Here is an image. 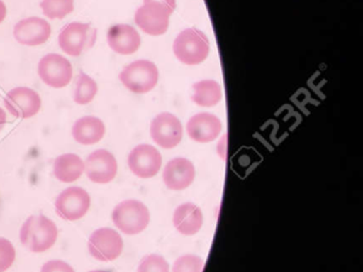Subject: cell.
<instances>
[{"mask_svg": "<svg viewBox=\"0 0 363 272\" xmlns=\"http://www.w3.org/2000/svg\"><path fill=\"white\" fill-rule=\"evenodd\" d=\"M171 14V12L160 4H144L135 12V24L147 35H164L169 29Z\"/></svg>", "mask_w": 363, "mask_h": 272, "instance_id": "cell-9", "label": "cell"}, {"mask_svg": "<svg viewBox=\"0 0 363 272\" xmlns=\"http://www.w3.org/2000/svg\"><path fill=\"white\" fill-rule=\"evenodd\" d=\"M6 123H7V114L4 111L3 108H0V131H3Z\"/></svg>", "mask_w": 363, "mask_h": 272, "instance_id": "cell-30", "label": "cell"}, {"mask_svg": "<svg viewBox=\"0 0 363 272\" xmlns=\"http://www.w3.org/2000/svg\"><path fill=\"white\" fill-rule=\"evenodd\" d=\"M41 9L50 20H62L74 11V0H42Z\"/></svg>", "mask_w": 363, "mask_h": 272, "instance_id": "cell-23", "label": "cell"}, {"mask_svg": "<svg viewBox=\"0 0 363 272\" xmlns=\"http://www.w3.org/2000/svg\"><path fill=\"white\" fill-rule=\"evenodd\" d=\"M42 82L52 88H65L73 77V67L69 60L58 54H48L39 63Z\"/></svg>", "mask_w": 363, "mask_h": 272, "instance_id": "cell-6", "label": "cell"}, {"mask_svg": "<svg viewBox=\"0 0 363 272\" xmlns=\"http://www.w3.org/2000/svg\"><path fill=\"white\" fill-rule=\"evenodd\" d=\"M5 105L12 116L21 119L35 116L41 109L42 101L40 95L33 89L18 87L12 89L6 95Z\"/></svg>", "mask_w": 363, "mask_h": 272, "instance_id": "cell-10", "label": "cell"}, {"mask_svg": "<svg viewBox=\"0 0 363 272\" xmlns=\"http://www.w3.org/2000/svg\"><path fill=\"white\" fill-rule=\"evenodd\" d=\"M91 197L84 189L69 187L57 197L56 212L63 220L76 221L88 212Z\"/></svg>", "mask_w": 363, "mask_h": 272, "instance_id": "cell-8", "label": "cell"}, {"mask_svg": "<svg viewBox=\"0 0 363 272\" xmlns=\"http://www.w3.org/2000/svg\"><path fill=\"white\" fill-rule=\"evenodd\" d=\"M182 125L178 118L169 112H163L152 120L150 136L163 148H174L182 139Z\"/></svg>", "mask_w": 363, "mask_h": 272, "instance_id": "cell-12", "label": "cell"}, {"mask_svg": "<svg viewBox=\"0 0 363 272\" xmlns=\"http://www.w3.org/2000/svg\"><path fill=\"white\" fill-rule=\"evenodd\" d=\"M84 170L92 182L107 184L112 182L118 173V161L109 151L97 150L86 159Z\"/></svg>", "mask_w": 363, "mask_h": 272, "instance_id": "cell-13", "label": "cell"}, {"mask_svg": "<svg viewBox=\"0 0 363 272\" xmlns=\"http://www.w3.org/2000/svg\"><path fill=\"white\" fill-rule=\"evenodd\" d=\"M90 272H109V271H104V270H93V271Z\"/></svg>", "mask_w": 363, "mask_h": 272, "instance_id": "cell-31", "label": "cell"}, {"mask_svg": "<svg viewBox=\"0 0 363 272\" xmlns=\"http://www.w3.org/2000/svg\"><path fill=\"white\" fill-rule=\"evenodd\" d=\"M107 39L110 48L120 55L135 54L141 45L139 33L129 25L112 26L108 31Z\"/></svg>", "mask_w": 363, "mask_h": 272, "instance_id": "cell-16", "label": "cell"}, {"mask_svg": "<svg viewBox=\"0 0 363 272\" xmlns=\"http://www.w3.org/2000/svg\"><path fill=\"white\" fill-rule=\"evenodd\" d=\"M20 237L23 246L31 252H45L57 241L58 227L43 214L31 216L23 224Z\"/></svg>", "mask_w": 363, "mask_h": 272, "instance_id": "cell-1", "label": "cell"}, {"mask_svg": "<svg viewBox=\"0 0 363 272\" xmlns=\"http://www.w3.org/2000/svg\"><path fill=\"white\" fill-rule=\"evenodd\" d=\"M120 80L131 92L143 94L157 86L159 72L156 65L150 61L138 60L123 70Z\"/></svg>", "mask_w": 363, "mask_h": 272, "instance_id": "cell-5", "label": "cell"}, {"mask_svg": "<svg viewBox=\"0 0 363 272\" xmlns=\"http://www.w3.org/2000/svg\"><path fill=\"white\" fill-rule=\"evenodd\" d=\"M97 91H99V87L96 82L86 74L80 73L76 80L74 101L79 105H86L94 99Z\"/></svg>", "mask_w": 363, "mask_h": 272, "instance_id": "cell-22", "label": "cell"}, {"mask_svg": "<svg viewBox=\"0 0 363 272\" xmlns=\"http://www.w3.org/2000/svg\"><path fill=\"white\" fill-rule=\"evenodd\" d=\"M158 3L164 6L171 13H173L176 8V0H144V4Z\"/></svg>", "mask_w": 363, "mask_h": 272, "instance_id": "cell-28", "label": "cell"}, {"mask_svg": "<svg viewBox=\"0 0 363 272\" xmlns=\"http://www.w3.org/2000/svg\"><path fill=\"white\" fill-rule=\"evenodd\" d=\"M189 137L199 143L214 141L222 131V122L214 114H199L190 119L186 125Z\"/></svg>", "mask_w": 363, "mask_h": 272, "instance_id": "cell-15", "label": "cell"}, {"mask_svg": "<svg viewBox=\"0 0 363 272\" xmlns=\"http://www.w3.org/2000/svg\"><path fill=\"white\" fill-rule=\"evenodd\" d=\"M105 124L96 116H88L76 121L72 134L78 143L92 146L103 139L105 136Z\"/></svg>", "mask_w": 363, "mask_h": 272, "instance_id": "cell-19", "label": "cell"}, {"mask_svg": "<svg viewBox=\"0 0 363 272\" xmlns=\"http://www.w3.org/2000/svg\"><path fill=\"white\" fill-rule=\"evenodd\" d=\"M203 212L193 203L178 206L174 212L173 222L178 232L186 236L195 235L203 227Z\"/></svg>", "mask_w": 363, "mask_h": 272, "instance_id": "cell-18", "label": "cell"}, {"mask_svg": "<svg viewBox=\"0 0 363 272\" xmlns=\"http://www.w3.org/2000/svg\"><path fill=\"white\" fill-rule=\"evenodd\" d=\"M203 261L196 255L180 256L174 263L173 272H203Z\"/></svg>", "mask_w": 363, "mask_h": 272, "instance_id": "cell-24", "label": "cell"}, {"mask_svg": "<svg viewBox=\"0 0 363 272\" xmlns=\"http://www.w3.org/2000/svg\"><path fill=\"white\" fill-rule=\"evenodd\" d=\"M84 172V163L78 155L63 154L55 161V176L61 182H75Z\"/></svg>", "mask_w": 363, "mask_h": 272, "instance_id": "cell-20", "label": "cell"}, {"mask_svg": "<svg viewBox=\"0 0 363 272\" xmlns=\"http://www.w3.org/2000/svg\"><path fill=\"white\" fill-rule=\"evenodd\" d=\"M192 99L201 107H213L222 99V88L214 80H201L193 86Z\"/></svg>", "mask_w": 363, "mask_h": 272, "instance_id": "cell-21", "label": "cell"}, {"mask_svg": "<svg viewBox=\"0 0 363 272\" xmlns=\"http://www.w3.org/2000/svg\"><path fill=\"white\" fill-rule=\"evenodd\" d=\"M41 272H75V270L65 261L56 259L44 263Z\"/></svg>", "mask_w": 363, "mask_h": 272, "instance_id": "cell-27", "label": "cell"}, {"mask_svg": "<svg viewBox=\"0 0 363 272\" xmlns=\"http://www.w3.org/2000/svg\"><path fill=\"white\" fill-rule=\"evenodd\" d=\"M114 224L127 235L141 233L150 223V210L138 200L121 202L112 212Z\"/></svg>", "mask_w": 363, "mask_h": 272, "instance_id": "cell-3", "label": "cell"}, {"mask_svg": "<svg viewBox=\"0 0 363 272\" xmlns=\"http://www.w3.org/2000/svg\"><path fill=\"white\" fill-rule=\"evenodd\" d=\"M6 16H7V7L3 0H0V24L5 20Z\"/></svg>", "mask_w": 363, "mask_h": 272, "instance_id": "cell-29", "label": "cell"}, {"mask_svg": "<svg viewBox=\"0 0 363 272\" xmlns=\"http://www.w3.org/2000/svg\"><path fill=\"white\" fill-rule=\"evenodd\" d=\"M16 259L13 244L5 238H0V272L9 269Z\"/></svg>", "mask_w": 363, "mask_h": 272, "instance_id": "cell-26", "label": "cell"}, {"mask_svg": "<svg viewBox=\"0 0 363 272\" xmlns=\"http://www.w3.org/2000/svg\"><path fill=\"white\" fill-rule=\"evenodd\" d=\"M138 272H169V263L161 255H147L140 263Z\"/></svg>", "mask_w": 363, "mask_h": 272, "instance_id": "cell-25", "label": "cell"}, {"mask_svg": "<svg viewBox=\"0 0 363 272\" xmlns=\"http://www.w3.org/2000/svg\"><path fill=\"white\" fill-rule=\"evenodd\" d=\"M128 165L138 178H154L160 171L162 157L154 146L141 144L131 151L128 156Z\"/></svg>", "mask_w": 363, "mask_h": 272, "instance_id": "cell-11", "label": "cell"}, {"mask_svg": "<svg viewBox=\"0 0 363 272\" xmlns=\"http://www.w3.org/2000/svg\"><path fill=\"white\" fill-rule=\"evenodd\" d=\"M123 239L120 234L110 227H103L91 235L88 242L91 255L101 261H112L118 259L123 251Z\"/></svg>", "mask_w": 363, "mask_h": 272, "instance_id": "cell-7", "label": "cell"}, {"mask_svg": "<svg viewBox=\"0 0 363 272\" xmlns=\"http://www.w3.org/2000/svg\"><path fill=\"white\" fill-rule=\"evenodd\" d=\"M195 178V168L186 158H175L169 161L163 171V180L171 190L188 188Z\"/></svg>", "mask_w": 363, "mask_h": 272, "instance_id": "cell-17", "label": "cell"}, {"mask_svg": "<svg viewBox=\"0 0 363 272\" xmlns=\"http://www.w3.org/2000/svg\"><path fill=\"white\" fill-rule=\"evenodd\" d=\"M97 29L90 24L74 22L67 25L59 35V45L65 54L79 57L94 46Z\"/></svg>", "mask_w": 363, "mask_h": 272, "instance_id": "cell-4", "label": "cell"}, {"mask_svg": "<svg viewBox=\"0 0 363 272\" xmlns=\"http://www.w3.org/2000/svg\"><path fill=\"white\" fill-rule=\"evenodd\" d=\"M13 35L16 41L22 45L39 46L50 39L52 27L43 18H25L16 25Z\"/></svg>", "mask_w": 363, "mask_h": 272, "instance_id": "cell-14", "label": "cell"}, {"mask_svg": "<svg viewBox=\"0 0 363 272\" xmlns=\"http://www.w3.org/2000/svg\"><path fill=\"white\" fill-rule=\"evenodd\" d=\"M173 50L180 62L186 65H201L209 55V40L199 29H186L176 38Z\"/></svg>", "mask_w": 363, "mask_h": 272, "instance_id": "cell-2", "label": "cell"}]
</instances>
